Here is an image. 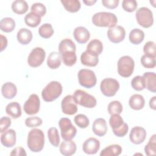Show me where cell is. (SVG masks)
Segmentation results:
<instances>
[{
	"instance_id": "obj_44",
	"label": "cell",
	"mask_w": 156,
	"mask_h": 156,
	"mask_svg": "<svg viewBox=\"0 0 156 156\" xmlns=\"http://www.w3.org/2000/svg\"><path fill=\"white\" fill-rule=\"evenodd\" d=\"M138 6L137 2L135 0H124L122 2L123 9L127 12H134Z\"/></svg>"
},
{
	"instance_id": "obj_29",
	"label": "cell",
	"mask_w": 156,
	"mask_h": 156,
	"mask_svg": "<svg viewBox=\"0 0 156 156\" xmlns=\"http://www.w3.org/2000/svg\"><path fill=\"white\" fill-rule=\"evenodd\" d=\"M41 20V16L34 12L28 13L24 17L26 24L31 27H37L40 23Z\"/></svg>"
},
{
	"instance_id": "obj_51",
	"label": "cell",
	"mask_w": 156,
	"mask_h": 156,
	"mask_svg": "<svg viewBox=\"0 0 156 156\" xmlns=\"http://www.w3.org/2000/svg\"><path fill=\"white\" fill-rule=\"evenodd\" d=\"M149 106L151 108L156 110V96H153L149 101Z\"/></svg>"
},
{
	"instance_id": "obj_5",
	"label": "cell",
	"mask_w": 156,
	"mask_h": 156,
	"mask_svg": "<svg viewBox=\"0 0 156 156\" xmlns=\"http://www.w3.org/2000/svg\"><path fill=\"white\" fill-rule=\"evenodd\" d=\"M109 124L116 136L123 137L127 133L128 125L124 122L123 119L119 114L112 115L109 119Z\"/></svg>"
},
{
	"instance_id": "obj_36",
	"label": "cell",
	"mask_w": 156,
	"mask_h": 156,
	"mask_svg": "<svg viewBox=\"0 0 156 156\" xmlns=\"http://www.w3.org/2000/svg\"><path fill=\"white\" fill-rule=\"evenodd\" d=\"M48 137L50 143L54 147H58L60 136L58 130L55 127H51L48 130Z\"/></svg>"
},
{
	"instance_id": "obj_34",
	"label": "cell",
	"mask_w": 156,
	"mask_h": 156,
	"mask_svg": "<svg viewBox=\"0 0 156 156\" xmlns=\"http://www.w3.org/2000/svg\"><path fill=\"white\" fill-rule=\"evenodd\" d=\"M60 2L66 10L71 13L77 12L80 9V2L78 0H62Z\"/></svg>"
},
{
	"instance_id": "obj_43",
	"label": "cell",
	"mask_w": 156,
	"mask_h": 156,
	"mask_svg": "<svg viewBox=\"0 0 156 156\" xmlns=\"http://www.w3.org/2000/svg\"><path fill=\"white\" fill-rule=\"evenodd\" d=\"M141 65L146 68H154L155 66V58L146 55H142L140 59Z\"/></svg>"
},
{
	"instance_id": "obj_11",
	"label": "cell",
	"mask_w": 156,
	"mask_h": 156,
	"mask_svg": "<svg viewBox=\"0 0 156 156\" xmlns=\"http://www.w3.org/2000/svg\"><path fill=\"white\" fill-rule=\"evenodd\" d=\"M102 93L107 97L115 96L119 88V82L113 78H105L103 79L100 85Z\"/></svg>"
},
{
	"instance_id": "obj_31",
	"label": "cell",
	"mask_w": 156,
	"mask_h": 156,
	"mask_svg": "<svg viewBox=\"0 0 156 156\" xmlns=\"http://www.w3.org/2000/svg\"><path fill=\"white\" fill-rule=\"evenodd\" d=\"M122 147L119 144H112L104 148L100 153L101 156H118L121 154Z\"/></svg>"
},
{
	"instance_id": "obj_10",
	"label": "cell",
	"mask_w": 156,
	"mask_h": 156,
	"mask_svg": "<svg viewBox=\"0 0 156 156\" xmlns=\"http://www.w3.org/2000/svg\"><path fill=\"white\" fill-rule=\"evenodd\" d=\"M77 76L79 84L85 88H91L96 84V76L91 69H82L79 70Z\"/></svg>"
},
{
	"instance_id": "obj_41",
	"label": "cell",
	"mask_w": 156,
	"mask_h": 156,
	"mask_svg": "<svg viewBox=\"0 0 156 156\" xmlns=\"http://www.w3.org/2000/svg\"><path fill=\"white\" fill-rule=\"evenodd\" d=\"M143 52L144 53V55L155 58L156 46L155 42L152 41H147L143 47Z\"/></svg>"
},
{
	"instance_id": "obj_30",
	"label": "cell",
	"mask_w": 156,
	"mask_h": 156,
	"mask_svg": "<svg viewBox=\"0 0 156 156\" xmlns=\"http://www.w3.org/2000/svg\"><path fill=\"white\" fill-rule=\"evenodd\" d=\"M144 33L140 29H133L129 34V38L130 41L133 44H139L144 40Z\"/></svg>"
},
{
	"instance_id": "obj_28",
	"label": "cell",
	"mask_w": 156,
	"mask_h": 156,
	"mask_svg": "<svg viewBox=\"0 0 156 156\" xmlns=\"http://www.w3.org/2000/svg\"><path fill=\"white\" fill-rule=\"evenodd\" d=\"M62 57L57 52H51L48 57L47 65L51 69H57L61 65Z\"/></svg>"
},
{
	"instance_id": "obj_4",
	"label": "cell",
	"mask_w": 156,
	"mask_h": 156,
	"mask_svg": "<svg viewBox=\"0 0 156 156\" xmlns=\"http://www.w3.org/2000/svg\"><path fill=\"white\" fill-rule=\"evenodd\" d=\"M62 90V85L59 82L51 81L42 90V98L46 102L54 101L61 95Z\"/></svg>"
},
{
	"instance_id": "obj_46",
	"label": "cell",
	"mask_w": 156,
	"mask_h": 156,
	"mask_svg": "<svg viewBox=\"0 0 156 156\" xmlns=\"http://www.w3.org/2000/svg\"><path fill=\"white\" fill-rule=\"evenodd\" d=\"M42 119L38 116H32L26 118L25 121V124L28 127H34L40 126L42 124Z\"/></svg>"
},
{
	"instance_id": "obj_9",
	"label": "cell",
	"mask_w": 156,
	"mask_h": 156,
	"mask_svg": "<svg viewBox=\"0 0 156 156\" xmlns=\"http://www.w3.org/2000/svg\"><path fill=\"white\" fill-rule=\"evenodd\" d=\"M61 136L65 140L74 138L77 133L76 128L73 125L71 121L67 118H62L58 121Z\"/></svg>"
},
{
	"instance_id": "obj_33",
	"label": "cell",
	"mask_w": 156,
	"mask_h": 156,
	"mask_svg": "<svg viewBox=\"0 0 156 156\" xmlns=\"http://www.w3.org/2000/svg\"><path fill=\"white\" fill-rule=\"evenodd\" d=\"M15 20L10 17L2 18L0 21V28L2 31L9 33L12 32L15 27Z\"/></svg>"
},
{
	"instance_id": "obj_3",
	"label": "cell",
	"mask_w": 156,
	"mask_h": 156,
	"mask_svg": "<svg viewBox=\"0 0 156 156\" xmlns=\"http://www.w3.org/2000/svg\"><path fill=\"white\" fill-rule=\"evenodd\" d=\"M93 24L98 27H114L118 23L116 16L110 12H100L96 13L92 17Z\"/></svg>"
},
{
	"instance_id": "obj_32",
	"label": "cell",
	"mask_w": 156,
	"mask_h": 156,
	"mask_svg": "<svg viewBox=\"0 0 156 156\" xmlns=\"http://www.w3.org/2000/svg\"><path fill=\"white\" fill-rule=\"evenodd\" d=\"M12 11L18 15H22L28 10V4L23 0H16L12 4Z\"/></svg>"
},
{
	"instance_id": "obj_40",
	"label": "cell",
	"mask_w": 156,
	"mask_h": 156,
	"mask_svg": "<svg viewBox=\"0 0 156 156\" xmlns=\"http://www.w3.org/2000/svg\"><path fill=\"white\" fill-rule=\"evenodd\" d=\"M74 121L75 124L81 129L87 128L90 124V121L88 117L83 114L77 115L74 118Z\"/></svg>"
},
{
	"instance_id": "obj_18",
	"label": "cell",
	"mask_w": 156,
	"mask_h": 156,
	"mask_svg": "<svg viewBox=\"0 0 156 156\" xmlns=\"http://www.w3.org/2000/svg\"><path fill=\"white\" fill-rule=\"evenodd\" d=\"M16 132L13 129H9L2 133L1 142L6 147H12L16 144Z\"/></svg>"
},
{
	"instance_id": "obj_8",
	"label": "cell",
	"mask_w": 156,
	"mask_h": 156,
	"mask_svg": "<svg viewBox=\"0 0 156 156\" xmlns=\"http://www.w3.org/2000/svg\"><path fill=\"white\" fill-rule=\"evenodd\" d=\"M135 17L138 24L144 28L151 27L154 23V18L152 11L147 7L139 8L135 13Z\"/></svg>"
},
{
	"instance_id": "obj_47",
	"label": "cell",
	"mask_w": 156,
	"mask_h": 156,
	"mask_svg": "<svg viewBox=\"0 0 156 156\" xmlns=\"http://www.w3.org/2000/svg\"><path fill=\"white\" fill-rule=\"evenodd\" d=\"M12 123L11 119L7 116L2 117L0 119V132L3 133L7 130V129L10 126Z\"/></svg>"
},
{
	"instance_id": "obj_15",
	"label": "cell",
	"mask_w": 156,
	"mask_h": 156,
	"mask_svg": "<svg viewBox=\"0 0 156 156\" xmlns=\"http://www.w3.org/2000/svg\"><path fill=\"white\" fill-rule=\"evenodd\" d=\"M61 107L62 112L66 115H73L77 112V106L73 96L69 94L66 96L62 101Z\"/></svg>"
},
{
	"instance_id": "obj_14",
	"label": "cell",
	"mask_w": 156,
	"mask_h": 156,
	"mask_svg": "<svg viewBox=\"0 0 156 156\" xmlns=\"http://www.w3.org/2000/svg\"><path fill=\"white\" fill-rule=\"evenodd\" d=\"M126 36V30L121 26H115L109 28L107 31V37L109 40L113 43H118L124 40Z\"/></svg>"
},
{
	"instance_id": "obj_49",
	"label": "cell",
	"mask_w": 156,
	"mask_h": 156,
	"mask_svg": "<svg viewBox=\"0 0 156 156\" xmlns=\"http://www.w3.org/2000/svg\"><path fill=\"white\" fill-rule=\"evenodd\" d=\"M10 155H22V156H26L27 155V154L26 152V151L24 148L22 147H15L12 152L10 154Z\"/></svg>"
},
{
	"instance_id": "obj_50",
	"label": "cell",
	"mask_w": 156,
	"mask_h": 156,
	"mask_svg": "<svg viewBox=\"0 0 156 156\" xmlns=\"http://www.w3.org/2000/svg\"><path fill=\"white\" fill-rule=\"evenodd\" d=\"M1 51L4 50L7 46V40L6 37L1 35Z\"/></svg>"
},
{
	"instance_id": "obj_6",
	"label": "cell",
	"mask_w": 156,
	"mask_h": 156,
	"mask_svg": "<svg viewBox=\"0 0 156 156\" xmlns=\"http://www.w3.org/2000/svg\"><path fill=\"white\" fill-rule=\"evenodd\" d=\"M74 99L77 104L88 108H94L97 104L96 98L82 90H77L73 94Z\"/></svg>"
},
{
	"instance_id": "obj_12",
	"label": "cell",
	"mask_w": 156,
	"mask_h": 156,
	"mask_svg": "<svg viewBox=\"0 0 156 156\" xmlns=\"http://www.w3.org/2000/svg\"><path fill=\"white\" fill-rule=\"evenodd\" d=\"M45 57L46 52L43 48L40 47L35 48L31 51L28 56V65L32 68L38 67L43 63Z\"/></svg>"
},
{
	"instance_id": "obj_35",
	"label": "cell",
	"mask_w": 156,
	"mask_h": 156,
	"mask_svg": "<svg viewBox=\"0 0 156 156\" xmlns=\"http://www.w3.org/2000/svg\"><path fill=\"white\" fill-rule=\"evenodd\" d=\"M87 50L99 55L103 51L102 43L98 39L92 40L87 44Z\"/></svg>"
},
{
	"instance_id": "obj_45",
	"label": "cell",
	"mask_w": 156,
	"mask_h": 156,
	"mask_svg": "<svg viewBox=\"0 0 156 156\" xmlns=\"http://www.w3.org/2000/svg\"><path fill=\"white\" fill-rule=\"evenodd\" d=\"M31 12H34L37 14H38L41 17L45 15L46 13V8L44 5L42 3L36 2L32 5L30 8Z\"/></svg>"
},
{
	"instance_id": "obj_37",
	"label": "cell",
	"mask_w": 156,
	"mask_h": 156,
	"mask_svg": "<svg viewBox=\"0 0 156 156\" xmlns=\"http://www.w3.org/2000/svg\"><path fill=\"white\" fill-rule=\"evenodd\" d=\"M54 29L49 23H44L42 24L38 29L39 35L44 38H49L54 34Z\"/></svg>"
},
{
	"instance_id": "obj_25",
	"label": "cell",
	"mask_w": 156,
	"mask_h": 156,
	"mask_svg": "<svg viewBox=\"0 0 156 156\" xmlns=\"http://www.w3.org/2000/svg\"><path fill=\"white\" fill-rule=\"evenodd\" d=\"M145 104V101L143 96L139 94H133L129 99V105L130 107L135 110L142 109Z\"/></svg>"
},
{
	"instance_id": "obj_19",
	"label": "cell",
	"mask_w": 156,
	"mask_h": 156,
	"mask_svg": "<svg viewBox=\"0 0 156 156\" xmlns=\"http://www.w3.org/2000/svg\"><path fill=\"white\" fill-rule=\"evenodd\" d=\"M80 62L85 66H96L99 62L98 55L86 50L80 55Z\"/></svg>"
},
{
	"instance_id": "obj_27",
	"label": "cell",
	"mask_w": 156,
	"mask_h": 156,
	"mask_svg": "<svg viewBox=\"0 0 156 156\" xmlns=\"http://www.w3.org/2000/svg\"><path fill=\"white\" fill-rule=\"evenodd\" d=\"M16 38L20 43L26 45L31 41L32 39V33L29 29L21 28L18 30Z\"/></svg>"
},
{
	"instance_id": "obj_7",
	"label": "cell",
	"mask_w": 156,
	"mask_h": 156,
	"mask_svg": "<svg viewBox=\"0 0 156 156\" xmlns=\"http://www.w3.org/2000/svg\"><path fill=\"white\" fill-rule=\"evenodd\" d=\"M134 66L135 63L131 57L122 56L118 61V74L123 77H129L132 74Z\"/></svg>"
},
{
	"instance_id": "obj_24",
	"label": "cell",
	"mask_w": 156,
	"mask_h": 156,
	"mask_svg": "<svg viewBox=\"0 0 156 156\" xmlns=\"http://www.w3.org/2000/svg\"><path fill=\"white\" fill-rule=\"evenodd\" d=\"M2 96L7 99H10L13 98L17 93L16 86L12 82H6L4 83L1 88Z\"/></svg>"
},
{
	"instance_id": "obj_42",
	"label": "cell",
	"mask_w": 156,
	"mask_h": 156,
	"mask_svg": "<svg viewBox=\"0 0 156 156\" xmlns=\"http://www.w3.org/2000/svg\"><path fill=\"white\" fill-rule=\"evenodd\" d=\"M132 88L136 91H141L145 88L144 81L143 76H137L134 77L131 81Z\"/></svg>"
},
{
	"instance_id": "obj_21",
	"label": "cell",
	"mask_w": 156,
	"mask_h": 156,
	"mask_svg": "<svg viewBox=\"0 0 156 156\" xmlns=\"http://www.w3.org/2000/svg\"><path fill=\"white\" fill-rule=\"evenodd\" d=\"M93 133L98 136H104L107 132L106 121L104 118H97L94 120L92 126Z\"/></svg>"
},
{
	"instance_id": "obj_39",
	"label": "cell",
	"mask_w": 156,
	"mask_h": 156,
	"mask_svg": "<svg viewBox=\"0 0 156 156\" xmlns=\"http://www.w3.org/2000/svg\"><path fill=\"white\" fill-rule=\"evenodd\" d=\"M108 112L110 115L119 114L120 115L122 111V105L118 101H113L108 105Z\"/></svg>"
},
{
	"instance_id": "obj_20",
	"label": "cell",
	"mask_w": 156,
	"mask_h": 156,
	"mask_svg": "<svg viewBox=\"0 0 156 156\" xmlns=\"http://www.w3.org/2000/svg\"><path fill=\"white\" fill-rule=\"evenodd\" d=\"M74 39L80 44H84L88 41L90 37L88 30L83 26H79L75 28L73 32Z\"/></svg>"
},
{
	"instance_id": "obj_2",
	"label": "cell",
	"mask_w": 156,
	"mask_h": 156,
	"mask_svg": "<svg viewBox=\"0 0 156 156\" xmlns=\"http://www.w3.org/2000/svg\"><path fill=\"white\" fill-rule=\"evenodd\" d=\"M44 146V135L43 132L37 128L32 129L28 133L27 146L33 152H40Z\"/></svg>"
},
{
	"instance_id": "obj_26",
	"label": "cell",
	"mask_w": 156,
	"mask_h": 156,
	"mask_svg": "<svg viewBox=\"0 0 156 156\" xmlns=\"http://www.w3.org/2000/svg\"><path fill=\"white\" fill-rule=\"evenodd\" d=\"M5 112L13 119H17L21 116L22 112L20 104L17 102L9 103L5 108Z\"/></svg>"
},
{
	"instance_id": "obj_17",
	"label": "cell",
	"mask_w": 156,
	"mask_h": 156,
	"mask_svg": "<svg viewBox=\"0 0 156 156\" xmlns=\"http://www.w3.org/2000/svg\"><path fill=\"white\" fill-rule=\"evenodd\" d=\"M100 148V142L95 138L87 139L82 146L83 151L87 154H95Z\"/></svg>"
},
{
	"instance_id": "obj_16",
	"label": "cell",
	"mask_w": 156,
	"mask_h": 156,
	"mask_svg": "<svg viewBox=\"0 0 156 156\" xmlns=\"http://www.w3.org/2000/svg\"><path fill=\"white\" fill-rule=\"evenodd\" d=\"M146 137V130L140 126H135L131 129L129 138L130 141L135 144H139L143 143Z\"/></svg>"
},
{
	"instance_id": "obj_23",
	"label": "cell",
	"mask_w": 156,
	"mask_h": 156,
	"mask_svg": "<svg viewBox=\"0 0 156 156\" xmlns=\"http://www.w3.org/2000/svg\"><path fill=\"white\" fill-rule=\"evenodd\" d=\"M143 77L144 79L145 88L149 91L155 93L156 92V75L154 72H146L144 73Z\"/></svg>"
},
{
	"instance_id": "obj_1",
	"label": "cell",
	"mask_w": 156,
	"mask_h": 156,
	"mask_svg": "<svg viewBox=\"0 0 156 156\" xmlns=\"http://www.w3.org/2000/svg\"><path fill=\"white\" fill-rule=\"evenodd\" d=\"M76 44L69 38L62 40L58 45V51L63 63L68 66H73L77 61Z\"/></svg>"
},
{
	"instance_id": "obj_13",
	"label": "cell",
	"mask_w": 156,
	"mask_h": 156,
	"mask_svg": "<svg viewBox=\"0 0 156 156\" xmlns=\"http://www.w3.org/2000/svg\"><path fill=\"white\" fill-rule=\"evenodd\" d=\"M40 101L36 94H32L23 105L24 112L30 115L37 114L40 110Z\"/></svg>"
},
{
	"instance_id": "obj_22",
	"label": "cell",
	"mask_w": 156,
	"mask_h": 156,
	"mask_svg": "<svg viewBox=\"0 0 156 156\" xmlns=\"http://www.w3.org/2000/svg\"><path fill=\"white\" fill-rule=\"evenodd\" d=\"M76 149V144L71 140L62 141L60 146V153L65 156H69L74 154Z\"/></svg>"
},
{
	"instance_id": "obj_38",
	"label": "cell",
	"mask_w": 156,
	"mask_h": 156,
	"mask_svg": "<svg viewBox=\"0 0 156 156\" xmlns=\"http://www.w3.org/2000/svg\"><path fill=\"white\" fill-rule=\"evenodd\" d=\"M156 135L154 134L145 146L144 152L147 155H155L156 154Z\"/></svg>"
},
{
	"instance_id": "obj_48",
	"label": "cell",
	"mask_w": 156,
	"mask_h": 156,
	"mask_svg": "<svg viewBox=\"0 0 156 156\" xmlns=\"http://www.w3.org/2000/svg\"><path fill=\"white\" fill-rule=\"evenodd\" d=\"M119 0H102V3L103 5L107 9H113L118 7Z\"/></svg>"
},
{
	"instance_id": "obj_52",
	"label": "cell",
	"mask_w": 156,
	"mask_h": 156,
	"mask_svg": "<svg viewBox=\"0 0 156 156\" xmlns=\"http://www.w3.org/2000/svg\"><path fill=\"white\" fill-rule=\"evenodd\" d=\"M83 2L84 4H85V5H87L91 6V5H93L94 3H96V0H94V1H83Z\"/></svg>"
}]
</instances>
